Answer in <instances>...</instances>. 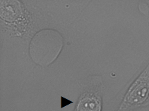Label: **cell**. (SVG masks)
Listing matches in <instances>:
<instances>
[{
  "mask_svg": "<svg viewBox=\"0 0 149 111\" xmlns=\"http://www.w3.org/2000/svg\"><path fill=\"white\" fill-rule=\"evenodd\" d=\"M149 103V64L126 92L117 111H129Z\"/></svg>",
  "mask_w": 149,
  "mask_h": 111,
  "instance_id": "obj_1",
  "label": "cell"
},
{
  "mask_svg": "<svg viewBox=\"0 0 149 111\" xmlns=\"http://www.w3.org/2000/svg\"><path fill=\"white\" fill-rule=\"evenodd\" d=\"M102 101L98 91H86L81 95L74 111H101Z\"/></svg>",
  "mask_w": 149,
  "mask_h": 111,
  "instance_id": "obj_2",
  "label": "cell"
},
{
  "mask_svg": "<svg viewBox=\"0 0 149 111\" xmlns=\"http://www.w3.org/2000/svg\"><path fill=\"white\" fill-rule=\"evenodd\" d=\"M71 103H73V101H69L68 99H65L64 97H61V108L67 106L68 105H69Z\"/></svg>",
  "mask_w": 149,
  "mask_h": 111,
  "instance_id": "obj_3",
  "label": "cell"
}]
</instances>
